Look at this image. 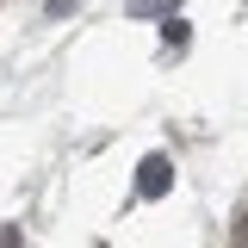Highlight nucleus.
Here are the masks:
<instances>
[{"mask_svg": "<svg viewBox=\"0 0 248 248\" xmlns=\"http://www.w3.org/2000/svg\"><path fill=\"white\" fill-rule=\"evenodd\" d=\"M168 186H174V161H168V155H149V161L137 168V192H143V199H161Z\"/></svg>", "mask_w": 248, "mask_h": 248, "instance_id": "obj_1", "label": "nucleus"}, {"mask_svg": "<svg viewBox=\"0 0 248 248\" xmlns=\"http://www.w3.org/2000/svg\"><path fill=\"white\" fill-rule=\"evenodd\" d=\"M161 44H168V50H180V44H186V19H180V13H168V25H161Z\"/></svg>", "mask_w": 248, "mask_h": 248, "instance_id": "obj_2", "label": "nucleus"}, {"mask_svg": "<svg viewBox=\"0 0 248 248\" xmlns=\"http://www.w3.org/2000/svg\"><path fill=\"white\" fill-rule=\"evenodd\" d=\"M174 6H180V0H130L137 19H149V13H174Z\"/></svg>", "mask_w": 248, "mask_h": 248, "instance_id": "obj_3", "label": "nucleus"}, {"mask_svg": "<svg viewBox=\"0 0 248 248\" xmlns=\"http://www.w3.org/2000/svg\"><path fill=\"white\" fill-rule=\"evenodd\" d=\"M81 0H50V19H62V13H75Z\"/></svg>", "mask_w": 248, "mask_h": 248, "instance_id": "obj_4", "label": "nucleus"}]
</instances>
